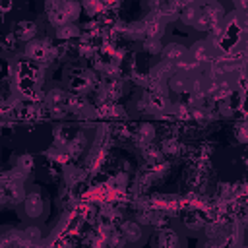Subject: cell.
<instances>
[{"mask_svg": "<svg viewBox=\"0 0 248 248\" xmlns=\"http://www.w3.org/2000/svg\"><path fill=\"white\" fill-rule=\"evenodd\" d=\"M79 12H81V4L78 0H60L56 6L48 8V14H50L48 19L58 27L62 23L76 21L79 17Z\"/></svg>", "mask_w": 248, "mask_h": 248, "instance_id": "cell-1", "label": "cell"}, {"mask_svg": "<svg viewBox=\"0 0 248 248\" xmlns=\"http://www.w3.org/2000/svg\"><path fill=\"white\" fill-rule=\"evenodd\" d=\"M21 211H23L25 219H31V221L39 219L45 213V198L39 188H31L25 194V198L21 202Z\"/></svg>", "mask_w": 248, "mask_h": 248, "instance_id": "cell-2", "label": "cell"}, {"mask_svg": "<svg viewBox=\"0 0 248 248\" xmlns=\"http://www.w3.org/2000/svg\"><path fill=\"white\" fill-rule=\"evenodd\" d=\"M48 50H50V45L43 39H33L29 43H25V56L35 62H46Z\"/></svg>", "mask_w": 248, "mask_h": 248, "instance_id": "cell-3", "label": "cell"}, {"mask_svg": "<svg viewBox=\"0 0 248 248\" xmlns=\"http://www.w3.org/2000/svg\"><path fill=\"white\" fill-rule=\"evenodd\" d=\"M186 54H188V48L182 43H169V45L163 46L161 58H163V62H169V64L176 66Z\"/></svg>", "mask_w": 248, "mask_h": 248, "instance_id": "cell-4", "label": "cell"}, {"mask_svg": "<svg viewBox=\"0 0 248 248\" xmlns=\"http://www.w3.org/2000/svg\"><path fill=\"white\" fill-rule=\"evenodd\" d=\"M188 54L200 62V64H209L213 60V50H211V41H198L194 43L192 48H188Z\"/></svg>", "mask_w": 248, "mask_h": 248, "instance_id": "cell-5", "label": "cell"}, {"mask_svg": "<svg viewBox=\"0 0 248 248\" xmlns=\"http://www.w3.org/2000/svg\"><path fill=\"white\" fill-rule=\"evenodd\" d=\"M190 78H192V76H188V74L176 70V72L167 79L169 91H170V93H176V95H182V93L190 91Z\"/></svg>", "mask_w": 248, "mask_h": 248, "instance_id": "cell-6", "label": "cell"}, {"mask_svg": "<svg viewBox=\"0 0 248 248\" xmlns=\"http://www.w3.org/2000/svg\"><path fill=\"white\" fill-rule=\"evenodd\" d=\"M37 33H39V27L35 21L31 19H23L19 21L16 27H14V35L17 41H23V43H29L33 39H37Z\"/></svg>", "mask_w": 248, "mask_h": 248, "instance_id": "cell-7", "label": "cell"}, {"mask_svg": "<svg viewBox=\"0 0 248 248\" xmlns=\"http://www.w3.org/2000/svg\"><path fill=\"white\" fill-rule=\"evenodd\" d=\"M165 23H167V21H165L157 12L151 14V17H147L145 23H143V35L161 39V35L165 33Z\"/></svg>", "mask_w": 248, "mask_h": 248, "instance_id": "cell-8", "label": "cell"}, {"mask_svg": "<svg viewBox=\"0 0 248 248\" xmlns=\"http://www.w3.org/2000/svg\"><path fill=\"white\" fill-rule=\"evenodd\" d=\"M202 12L209 17L211 23H221V21H225V16H227V12H225V8H223V4H221L219 0H209V2H205V4L202 6Z\"/></svg>", "mask_w": 248, "mask_h": 248, "instance_id": "cell-9", "label": "cell"}, {"mask_svg": "<svg viewBox=\"0 0 248 248\" xmlns=\"http://www.w3.org/2000/svg\"><path fill=\"white\" fill-rule=\"evenodd\" d=\"M122 234H124L126 242L136 244V242H141L145 232H143V227L138 221H124L122 223Z\"/></svg>", "mask_w": 248, "mask_h": 248, "instance_id": "cell-10", "label": "cell"}, {"mask_svg": "<svg viewBox=\"0 0 248 248\" xmlns=\"http://www.w3.org/2000/svg\"><path fill=\"white\" fill-rule=\"evenodd\" d=\"M198 14H200L198 4H188V6H184V8L178 12V19H180L186 27H192L194 21H196V17H198Z\"/></svg>", "mask_w": 248, "mask_h": 248, "instance_id": "cell-11", "label": "cell"}, {"mask_svg": "<svg viewBox=\"0 0 248 248\" xmlns=\"http://www.w3.org/2000/svg\"><path fill=\"white\" fill-rule=\"evenodd\" d=\"M78 35H79V29H78V25H76L74 21H70V23H62V25L56 27V37L62 39V41L74 39V37H78Z\"/></svg>", "mask_w": 248, "mask_h": 248, "instance_id": "cell-12", "label": "cell"}, {"mask_svg": "<svg viewBox=\"0 0 248 248\" xmlns=\"http://www.w3.org/2000/svg\"><path fill=\"white\" fill-rule=\"evenodd\" d=\"M41 240V227L39 225H27L21 229V242L25 244H35Z\"/></svg>", "mask_w": 248, "mask_h": 248, "instance_id": "cell-13", "label": "cell"}, {"mask_svg": "<svg viewBox=\"0 0 248 248\" xmlns=\"http://www.w3.org/2000/svg\"><path fill=\"white\" fill-rule=\"evenodd\" d=\"M163 43H161V39H157V37H147L145 41H143V50L147 52V54H155V56H161V52H163Z\"/></svg>", "mask_w": 248, "mask_h": 248, "instance_id": "cell-14", "label": "cell"}, {"mask_svg": "<svg viewBox=\"0 0 248 248\" xmlns=\"http://www.w3.org/2000/svg\"><path fill=\"white\" fill-rule=\"evenodd\" d=\"M16 167L21 169L23 172L31 174V172H33V167H35V159H33V155H29V153H21V155L17 157V161H16Z\"/></svg>", "mask_w": 248, "mask_h": 248, "instance_id": "cell-15", "label": "cell"}, {"mask_svg": "<svg viewBox=\"0 0 248 248\" xmlns=\"http://www.w3.org/2000/svg\"><path fill=\"white\" fill-rule=\"evenodd\" d=\"M196 31H209V27H211V21H209V17L200 10V14H198V17H196V21H194V25H192Z\"/></svg>", "mask_w": 248, "mask_h": 248, "instance_id": "cell-16", "label": "cell"}, {"mask_svg": "<svg viewBox=\"0 0 248 248\" xmlns=\"http://www.w3.org/2000/svg\"><path fill=\"white\" fill-rule=\"evenodd\" d=\"M45 99H46V103L48 105H60L62 101H64V93H62V89H58V87H52L46 95H45Z\"/></svg>", "mask_w": 248, "mask_h": 248, "instance_id": "cell-17", "label": "cell"}, {"mask_svg": "<svg viewBox=\"0 0 248 248\" xmlns=\"http://www.w3.org/2000/svg\"><path fill=\"white\" fill-rule=\"evenodd\" d=\"M138 138L143 140V141H151L155 138V128L151 124H141L140 130H138Z\"/></svg>", "mask_w": 248, "mask_h": 248, "instance_id": "cell-18", "label": "cell"}, {"mask_svg": "<svg viewBox=\"0 0 248 248\" xmlns=\"http://www.w3.org/2000/svg\"><path fill=\"white\" fill-rule=\"evenodd\" d=\"M81 4H83V8H85V12L89 14V16H93V14H97V12H101V2L99 0H81Z\"/></svg>", "mask_w": 248, "mask_h": 248, "instance_id": "cell-19", "label": "cell"}, {"mask_svg": "<svg viewBox=\"0 0 248 248\" xmlns=\"http://www.w3.org/2000/svg\"><path fill=\"white\" fill-rule=\"evenodd\" d=\"M176 149H178V145H176L174 141H167V143H165V151H167V153H169V151H170V153H174Z\"/></svg>", "mask_w": 248, "mask_h": 248, "instance_id": "cell-20", "label": "cell"}, {"mask_svg": "<svg viewBox=\"0 0 248 248\" xmlns=\"http://www.w3.org/2000/svg\"><path fill=\"white\" fill-rule=\"evenodd\" d=\"M60 0H46V4H48V8H52V6H56Z\"/></svg>", "mask_w": 248, "mask_h": 248, "instance_id": "cell-21", "label": "cell"}, {"mask_svg": "<svg viewBox=\"0 0 248 248\" xmlns=\"http://www.w3.org/2000/svg\"><path fill=\"white\" fill-rule=\"evenodd\" d=\"M203 2H209V0H203Z\"/></svg>", "mask_w": 248, "mask_h": 248, "instance_id": "cell-22", "label": "cell"}]
</instances>
